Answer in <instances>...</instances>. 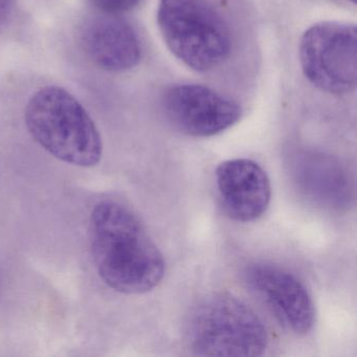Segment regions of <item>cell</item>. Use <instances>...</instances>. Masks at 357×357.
Returning <instances> with one entry per match:
<instances>
[{
    "label": "cell",
    "instance_id": "obj_1",
    "mask_svg": "<svg viewBox=\"0 0 357 357\" xmlns=\"http://www.w3.org/2000/svg\"><path fill=\"white\" fill-rule=\"evenodd\" d=\"M89 231L98 273L110 288L141 294L162 282L164 256L130 208L110 200L100 202L91 213Z\"/></svg>",
    "mask_w": 357,
    "mask_h": 357
},
{
    "label": "cell",
    "instance_id": "obj_2",
    "mask_svg": "<svg viewBox=\"0 0 357 357\" xmlns=\"http://www.w3.org/2000/svg\"><path fill=\"white\" fill-rule=\"evenodd\" d=\"M26 125L35 141L58 160L79 167L100 162L103 143L82 104L66 89L45 86L29 100Z\"/></svg>",
    "mask_w": 357,
    "mask_h": 357
},
{
    "label": "cell",
    "instance_id": "obj_3",
    "mask_svg": "<svg viewBox=\"0 0 357 357\" xmlns=\"http://www.w3.org/2000/svg\"><path fill=\"white\" fill-rule=\"evenodd\" d=\"M185 340L199 356H261L269 344L262 319L248 304L225 294L206 296L192 309Z\"/></svg>",
    "mask_w": 357,
    "mask_h": 357
},
{
    "label": "cell",
    "instance_id": "obj_4",
    "mask_svg": "<svg viewBox=\"0 0 357 357\" xmlns=\"http://www.w3.org/2000/svg\"><path fill=\"white\" fill-rule=\"evenodd\" d=\"M158 24L171 53L195 72L215 70L231 54L229 26L206 0H160Z\"/></svg>",
    "mask_w": 357,
    "mask_h": 357
},
{
    "label": "cell",
    "instance_id": "obj_5",
    "mask_svg": "<svg viewBox=\"0 0 357 357\" xmlns=\"http://www.w3.org/2000/svg\"><path fill=\"white\" fill-rule=\"evenodd\" d=\"M301 68L305 78L330 95L352 93L357 82V31L353 24L321 22L301 37Z\"/></svg>",
    "mask_w": 357,
    "mask_h": 357
},
{
    "label": "cell",
    "instance_id": "obj_6",
    "mask_svg": "<svg viewBox=\"0 0 357 357\" xmlns=\"http://www.w3.org/2000/svg\"><path fill=\"white\" fill-rule=\"evenodd\" d=\"M243 275L250 291L280 325L296 335L311 331L315 321L314 303L294 273L273 263L257 262L246 266Z\"/></svg>",
    "mask_w": 357,
    "mask_h": 357
},
{
    "label": "cell",
    "instance_id": "obj_7",
    "mask_svg": "<svg viewBox=\"0 0 357 357\" xmlns=\"http://www.w3.org/2000/svg\"><path fill=\"white\" fill-rule=\"evenodd\" d=\"M162 107L169 122L183 135L210 137L239 122L241 106L202 84H177L165 93Z\"/></svg>",
    "mask_w": 357,
    "mask_h": 357
},
{
    "label": "cell",
    "instance_id": "obj_8",
    "mask_svg": "<svg viewBox=\"0 0 357 357\" xmlns=\"http://www.w3.org/2000/svg\"><path fill=\"white\" fill-rule=\"evenodd\" d=\"M216 185L223 208L238 222H252L263 216L271 198V181L264 169L248 158L221 162Z\"/></svg>",
    "mask_w": 357,
    "mask_h": 357
},
{
    "label": "cell",
    "instance_id": "obj_9",
    "mask_svg": "<svg viewBox=\"0 0 357 357\" xmlns=\"http://www.w3.org/2000/svg\"><path fill=\"white\" fill-rule=\"evenodd\" d=\"M80 45L87 57L106 72H127L142 59L137 32L118 15L103 13L86 20L81 28Z\"/></svg>",
    "mask_w": 357,
    "mask_h": 357
},
{
    "label": "cell",
    "instance_id": "obj_10",
    "mask_svg": "<svg viewBox=\"0 0 357 357\" xmlns=\"http://www.w3.org/2000/svg\"><path fill=\"white\" fill-rule=\"evenodd\" d=\"M294 175L301 191L315 204L340 208L351 199V181L338 160L317 153H303L294 162Z\"/></svg>",
    "mask_w": 357,
    "mask_h": 357
},
{
    "label": "cell",
    "instance_id": "obj_11",
    "mask_svg": "<svg viewBox=\"0 0 357 357\" xmlns=\"http://www.w3.org/2000/svg\"><path fill=\"white\" fill-rule=\"evenodd\" d=\"M141 0H91L93 7L104 14L120 15L130 11L139 5Z\"/></svg>",
    "mask_w": 357,
    "mask_h": 357
},
{
    "label": "cell",
    "instance_id": "obj_12",
    "mask_svg": "<svg viewBox=\"0 0 357 357\" xmlns=\"http://www.w3.org/2000/svg\"><path fill=\"white\" fill-rule=\"evenodd\" d=\"M15 0H0V26H3L13 13Z\"/></svg>",
    "mask_w": 357,
    "mask_h": 357
},
{
    "label": "cell",
    "instance_id": "obj_13",
    "mask_svg": "<svg viewBox=\"0 0 357 357\" xmlns=\"http://www.w3.org/2000/svg\"><path fill=\"white\" fill-rule=\"evenodd\" d=\"M348 1H350V3H356V0H348Z\"/></svg>",
    "mask_w": 357,
    "mask_h": 357
}]
</instances>
